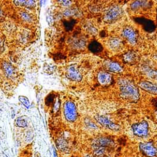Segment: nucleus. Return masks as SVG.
<instances>
[{
  "label": "nucleus",
  "mask_w": 157,
  "mask_h": 157,
  "mask_svg": "<svg viewBox=\"0 0 157 157\" xmlns=\"http://www.w3.org/2000/svg\"><path fill=\"white\" fill-rule=\"evenodd\" d=\"M66 75L69 79L72 81L80 82L82 78V75L80 70L76 64L69 66L66 69Z\"/></svg>",
  "instance_id": "5"
},
{
  "label": "nucleus",
  "mask_w": 157,
  "mask_h": 157,
  "mask_svg": "<svg viewBox=\"0 0 157 157\" xmlns=\"http://www.w3.org/2000/svg\"><path fill=\"white\" fill-rule=\"evenodd\" d=\"M85 124L88 128H91V129H97V128H98L97 126L93 122H92L91 121H90L88 119H86L85 120Z\"/></svg>",
  "instance_id": "26"
},
{
  "label": "nucleus",
  "mask_w": 157,
  "mask_h": 157,
  "mask_svg": "<svg viewBox=\"0 0 157 157\" xmlns=\"http://www.w3.org/2000/svg\"><path fill=\"white\" fill-rule=\"evenodd\" d=\"M4 71L6 73V75L8 76H11L13 73V68L8 63L4 64Z\"/></svg>",
  "instance_id": "22"
},
{
  "label": "nucleus",
  "mask_w": 157,
  "mask_h": 157,
  "mask_svg": "<svg viewBox=\"0 0 157 157\" xmlns=\"http://www.w3.org/2000/svg\"><path fill=\"white\" fill-rule=\"evenodd\" d=\"M53 155H54V157H57L56 155V152H55V150H53Z\"/></svg>",
  "instance_id": "31"
},
{
  "label": "nucleus",
  "mask_w": 157,
  "mask_h": 157,
  "mask_svg": "<svg viewBox=\"0 0 157 157\" xmlns=\"http://www.w3.org/2000/svg\"><path fill=\"white\" fill-rule=\"evenodd\" d=\"M75 23V21L74 19H71L70 20H66L63 22L64 26L66 29L67 31L72 29L73 28Z\"/></svg>",
  "instance_id": "20"
},
{
  "label": "nucleus",
  "mask_w": 157,
  "mask_h": 157,
  "mask_svg": "<svg viewBox=\"0 0 157 157\" xmlns=\"http://www.w3.org/2000/svg\"><path fill=\"white\" fill-rule=\"evenodd\" d=\"M85 27L86 31L88 33H90L92 35H95L97 33V29L90 22L86 23L85 25Z\"/></svg>",
  "instance_id": "19"
},
{
  "label": "nucleus",
  "mask_w": 157,
  "mask_h": 157,
  "mask_svg": "<svg viewBox=\"0 0 157 157\" xmlns=\"http://www.w3.org/2000/svg\"><path fill=\"white\" fill-rule=\"evenodd\" d=\"M123 15L122 8L118 5H112L104 10L103 20L107 23H112L120 19Z\"/></svg>",
  "instance_id": "2"
},
{
  "label": "nucleus",
  "mask_w": 157,
  "mask_h": 157,
  "mask_svg": "<svg viewBox=\"0 0 157 157\" xmlns=\"http://www.w3.org/2000/svg\"><path fill=\"white\" fill-rule=\"evenodd\" d=\"M86 44V40L83 36H78L72 40L71 45L75 50L83 49Z\"/></svg>",
  "instance_id": "13"
},
{
  "label": "nucleus",
  "mask_w": 157,
  "mask_h": 157,
  "mask_svg": "<svg viewBox=\"0 0 157 157\" xmlns=\"http://www.w3.org/2000/svg\"><path fill=\"white\" fill-rule=\"evenodd\" d=\"M139 148L141 151L147 156L152 157L157 154V148L151 142L140 143Z\"/></svg>",
  "instance_id": "6"
},
{
  "label": "nucleus",
  "mask_w": 157,
  "mask_h": 157,
  "mask_svg": "<svg viewBox=\"0 0 157 157\" xmlns=\"http://www.w3.org/2000/svg\"><path fill=\"white\" fill-rule=\"evenodd\" d=\"M18 99L23 105H25L27 107H29V101L28 99L26 97H25L24 96H20L18 97Z\"/></svg>",
  "instance_id": "24"
},
{
  "label": "nucleus",
  "mask_w": 157,
  "mask_h": 157,
  "mask_svg": "<svg viewBox=\"0 0 157 157\" xmlns=\"http://www.w3.org/2000/svg\"><path fill=\"white\" fill-rule=\"evenodd\" d=\"M63 112L64 117L68 121L73 122L77 119V109L73 102L66 101L63 105Z\"/></svg>",
  "instance_id": "3"
},
{
  "label": "nucleus",
  "mask_w": 157,
  "mask_h": 157,
  "mask_svg": "<svg viewBox=\"0 0 157 157\" xmlns=\"http://www.w3.org/2000/svg\"><path fill=\"white\" fill-rule=\"evenodd\" d=\"M123 37L131 45H135L137 43V35L136 31L130 27H126L122 31Z\"/></svg>",
  "instance_id": "8"
},
{
  "label": "nucleus",
  "mask_w": 157,
  "mask_h": 157,
  "mask_svg": "<svg viewBox=\"0 0 157 157\" xmlns=\"http://www.w3.org/2000/svg\"><path fill=\"white\" fill-rule=\"evenodd\" d=\"M61 6L64 7H68L72 4V1H61L58 2Z\"/></svg>",
  "instance_id": "28"
},
{
  "label": "nucleus",
  "mask_w": 157,
  "mask_h": 157,
  "mask_svg": "<svg viewBox=\"0 0 157 157\" xmlns=\"http://www.w3.org/2000/svg\"><path fill=\"white\" fill-rule=\"evenodd\" d=\"M56 145L58 148L64 151V152H68L69 151V147L67 141L63 138H59L56 141Z\"/></svg>",
  "instance_id": "17"
},
{
  "label": "nucleus",
  "mask_w": 157,
  "mask_h": 157,
  "mask_svg": "<svg viewBox=\"0 0 157 157\" xmlns=\"http://www.w3.org/2000/svg\"><path fill=\"white\" fill-rule=\"evenodd\" d=\"M123 60L128 64L134 63L138 58L137 54L134 51H129L123 55Z\"/></svg>",
  "instance_id": "14"
},
{
  "label": "nucleus",
  "mask_w": 157,
  "mask_h": 157,
  "mask_svg": "<svg viewBox=\"0 0 157 157\" xmlns=\"http://www.w3.org/2000/svg\"><path fill=\"white\" fill-rule=\"evenodd\" d=\"M59 107H60V101H59V99L58 98H56L55 99V101L54 102V104H53V112L55 113H56L59 109Z\"/></svg>",
  "instance_id": "25"
},
{
  "label": "nucleus",
  "mask_w": 157,
  "mask_h": 157,
  "mask_svg": "<svg viewBox=\"0 0 157 157\" xmlns=\"http://www.w3.org/2000/svg\"><path fill=\"white\" fill-rule=\"evenodd\" d=\"M88 49L93 53H98L102 51V47L100 43H99L97 41H92L90 44L88 45Z\"/></svg>",
  "instance_id": "18"
},
{
  "label": "nucleus",
  "mask_w": 157,
  "mask_h": 157,
  "mask_svg": "<svg viewBox=\"0 0 157 157\" xmlns=\"http://www.w3.org/2000/svg\"><path fill=\"white\" fill-rule=\"evenodd\" d=\"M150 6V2L145 1H136L132 2L131 8L133 10H138L140 8H146Z\"/></svg>",
  "instance_id": "15"
},
{
  "label": "nucleus",
  "mask_w": 157,
  "mask_h": 157,
  "mask_svg": "<svg viewBox=\"0 0 157 157\" xmlns=\"http://www.w3.org/2000/svg\"><path fill=\"white\" fill-rule=\"evenodd\" d=\"M95 119L102 126L105 127L108 129H110L112 130H118L120 129V126L118 124L112 122L105 115H98L95 116Z\"/></svg>",
  "instance_id": "7"
},
{
  "label": "nucleus",
  "mask_w": 157,
  "mask_h": 157,
  "mask_svg": "<svg viewBox=\"0 0 157 157\" xmlns=\"http://www.w3.org/2000/svg\"><path fill=\"white\" fill-rule=\"evenodd\" d=\"M155 105L156 106V107H157V98L155 99Z\"/></svg>",
  "instance_id": "30"
},
{
  "label": "nucleus",
  "mask_w": 157,
  "mask_h": 157,
  "mask_svg": "<svg viewBox=\"0 0 157 157\" xmlns=\"http://www.w3.org/2000/svg\"><path fill=\"white\" fill-rule=\"evenodd\" d=\"M139 86L153 94H157V85L147 80H143L139 82Z\"/></svg>",
  "instance_id": "10"
},
{
  "label": "nucleus",
  "mask_w": 157,
  "mask_h": 157,
  "mask_svg": "<svg viewBox=\"0 0 157 157\" xmlns=\"http://www.w3.org/2000/svg\"><path fill=\"white\" fill-rule=\"evenodd\" d=\"M132 129L135 136L140 137H144L148 134V124L146 121L144 120L134 124L132 126Z\"/></svg>",
  "instance_id": "4"
},
{
  "label": "nucleus",
  "mask_w": 157,
  "mask_h": 157,
  "mask_svg": "<svg viewBox=\"0 0 157 157\" xmlns=\"http://www.w3.org/2000/svg\"><path fill=\"white\" fill-rule=\"evenodd\" d=\"M112 75L107 71H101L98 75V80L99 83L104 86L109 85L112 82Z\"/></svg>",
  "instance_id": "12"
},
{
  "label": "nucleus",
  "mask_w": 157,
  "mask_h": 157,
  "mask_svg": "<svg viewBox=\"0 0 157 157\" xmlns=\"http://www.w3.org/2000/svg\"><path fill=\"white\" fill-rule=\"evenodd\" d=\"M80 14L81 13L80 10L75 7L66 9L63 12V15L67 17H79Z\"/></svg>",
  "instance_id": "16"
},
{
  "label": "nucleus",
  "mask_w": 157,
  "mask_h": 157,
  "mask_svg": "<svg viewBox=\"0 0 157 157\" xmlns=\"http://www.w3.org/2000/svg\"><path fill=\"white\" fill-rule=\"evenodd\" d=\"M15 3L17 4V5L24 6L26 7H31L33 6L35 4V2L33 1H15Z\"/></svg>",
  "instance_id": "21"
},
{
  "label": "nucleus",
  "mask_w": 157,
  "mask_h": 157,
  "mask_svg": "<svg viewBox=\"0 0 157 157\" xmlns=\"http://www.w3.org/2000/svg\"><path fill=\"white\" fill-rule=\"evenodd\" d=\"M15 123L17 126L21 127V128H25V126H26V124H27L26 120L22 118H18L16 120Z\"/></svg>",
  "instance_id": "23"
},
{
  "label": "nucleus",
  "mask_w": 157,
  "mask_h": 157,
  "mask_svg": "<svg viewBox=\"0 0 157 157\" xmlns=\"http://www.w3.org/2000/svg\"><path fill=\"white\" fill-rule=\"evenodd\" d=\"M4 18V13L2 10L0 8V20Z\"/></svg>",
  "instance_id": "29"
},
{
  "label": "nucleus",
  "mask_w": 157,
  "mask_h": 157,
  "mask_svg": "<svg viewBox=\"0 0 157 157\" xmlns=\"http://www.w3.org/2000/svg\"><path fill=\"white\" fill-rule=\"evenodd\" d=\"M107 45L110 50L117 52L122 49L123 42L121 39L117 37H113L108 40Z\"/></svg>",
  "instance_id": "9"
},
{
  "label": "nucleus",
  "mask_w": 157,
  "mask_h": 157,
  "mask_svg": "<svg viewBox=\"0 0 157 157\" xmlns=\"http://www.w3.org/2000/svg\"><path fill=\"white\" fill-rule=\"evenodd\" d=\"M121 96L131 102H136L139 99L138 88L134 83L128 78H121L118 80Z\"/></svg>",
  "instance_id": "1"
},
{
  "label": "nucleus",
  "mask_w": 157,
  "mask_h": 157,
  "mask_svg": "<svg viewBox=\"0 0 157 157\" xmlns=\"http://www.w3.org/2000/svg\"><path fill=\"white\" fill-rule=\"evenodd\" d=\"M103 66L104 68L109 72L114 73H120L123 71L122 67L118 63L112 61H105L104 62Z\"/></svg>",
  "instance_id": "11"
},
{
  "label": "nucleus",
  "mask_w": 157,
  "mask_h": 157,
  "mask_svg": "<svg viewBox=\"0 0 157 157\" xmlns=\"http://www.w3.org/2000/svg\"><path fill=\"white\" fill-rule=\"evenodd\" d=\"M20 15H21V18L23 20H25V21H30L31 20V16L29 14L27 13L26 12H21L20 13Z\"/></svg>",
  "instance_id": "27"
}]
</instances>
